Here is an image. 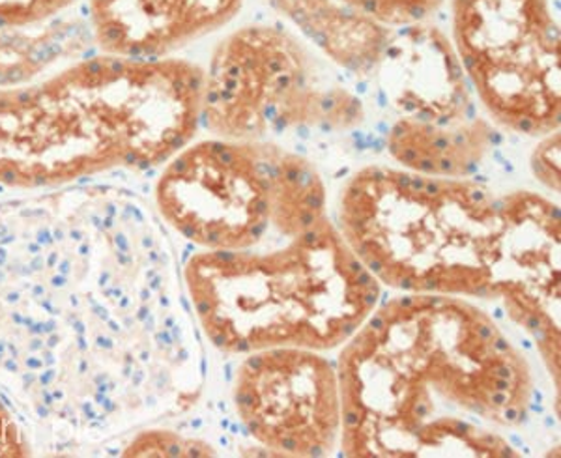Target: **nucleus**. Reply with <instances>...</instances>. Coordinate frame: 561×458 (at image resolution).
I'll return each instance as SVG.
<instances>
[{"instance_id": "20e7f679", "label": "nucleus", "mask_w": 561, "mask_h": 458, "mask_svg": "<svg viewBox=\"0 0 561 458\" xmlns=\"http://www.w3.org/2000/svg\"><path fill=\"white\" fill-rule=\"evenodd\" d=\"M337 227L383 287L491 299L502 217L485 185L365 167L339 193Z\"/></svg>"}, {"instance_id": "f3484780", "label": "nucleus", "mask_w": 561, "mask_h": 458, "mask_svg": "<svg viewBox=\"0 0 561 458\" xmlns=\"http://www.w3.org/2000/svg\"><path fill=\"white\" fill-rule=\"evenodd\" d=\"M216 449L205 439L187 438L171 431H145L137 434L128 446L124 447L122 457H214Z\"/></svg>"}, {"instance_id": "f03ea898", "label": "nucleus", "mask_w": 561, "mask_h": 458, "mask_svg": "<svg viewBox=\"0 0 561 458\" xmlns=\"http://www.w3.org/2000/svg\"><path fill=\"white\" fill-rule=\"evenodd\" d=\"M203 66L108 53L0 87V185L60 190L165 165L203 126Z\"/></svg>"}, {"instance_id": "aec40b11", "label": "nucleus", "mask_w": 561, "mask_h": 458, "mask_svg": "<svg viewBox=\"0 0 561 458\" xmlns=\"http://www.w3.org/2000/svg\"><path fill=\"white\" fill-rule=\"evenodd\" d=\"M31 446L12 410L0 399V458L31 457Z\"/></svg>"}, {"instance_id": "4468645a", "label": "nucleus", "mask_w": 561, "mask_h": 458, "mask_svg": "<svg viewBox=\"0 0 561 458\" xmlns=\"http://www.w3.org/2000/svg\"><path fill=\"white\" fill-rule=\"evenodd\" d=\"M89 39V23L83 26L60 18L39 25L0 28V87L31 83L57 60L76 57Z\"/></svg>"}, {"instance_id": "0eeeda50", "label": "nucleus", "mask_w": 561, "mask_h": 458, "mask_svg": "<svg viewBox=\"0 0 561 458\" xmlns=\"http://www.w3.org/2000/svg\"><path fill=\"white\" fill-rule=\"evenodd\" d=\"M272 140L190 142L167 161L156 206L171 229L203 251L261 245L272 232Z\"/></svg>"}, {"instance_id": "f257e3e1", "label": "nucleus", "mask_w": 561, "mask_h": 458, "mask_svg": "<svg viewBox=\"0 0 561 458\" xmlns=\"http://www.w3.org/2000/svg\"><path fill=\"white\" fill-rule=\"evenodd\" d=\"M335 365L345 457L523 455L491 426L528 417L531 367L468 298L402 294L378 304Z\"/></svg>"}, {"instance_id": "1a4fd4ad", "label": "nucleus", "mask_w": 561, "mask_h": 458, "mask_svg": "<svg viewBox=\"0 0 561 458\" xmlns=\"http://www.w3.org/2000/svg\"><path fill=\"white\" fill-rule=\"evenodd\" d=\"M502 236L492 267L491 299L534 339L560 391V208L534 192L500 197Z\"/></svg>"}, {"instance_id": "2eb2a0df", "label": "nucleus", "mask_w": 561, "mask_h": 458, "mask_svg": "<svg viewBox=\"0 0 561 458\" xmlns=\"http://www.w3.org/2000/svg\"><path fill=\"white\" fill-rule=\"evenodd\" d=\"M328 216L324 180L311 161L277 145L272 171V230L283 240Z\"/></svg>"}, {"instance_id": "f8f14e48", "label": "nucleus", "mask_w": 561, "mask_h": 458, "mask_svg": "<svg viewBox=\"0 0 561 458\" xmlns=\"http://www.w3.org/2000/svg\"><path fill=\"white\" fill-rule=\"evenodd\" d=\"M494 137L496 129L483 118L434 124L401 116L389 129L386 145L389 156L407 171L468 179L491 152Z\"/></svg>"}, {"instance_id": "dca6fc26", "label": "nucleus", "mask_w": 561, "mask_h": 458, "mask_svg": "<svg viewBox=\"0 0 561 458\" xmlns=\"http://www.w3.org/2000/svg\"><path fill=\"white\" fill-rule=\"evenodd\" d=\"M351 12L383 28L417 25L440 10L444 0H339Z\"/></svg>"}, {"instance_id": "7ed1b4c3", "label": "nucleus", "mask_w": 561, "mask_h": 458, "mask_svg": "<svg viewBox=\"0 0 561 458\" xmlns=\"http://www.w3.org/2000/svg\"><path fill=\"white\" fill-rule=\"evenodd\" d=\"M283 242L264 251H201L185 262L195 319L227 356L335 351L377 309L382 285L332 217Z\"/></svg>"}, {"instance_id": "6e6552de", "label": "nucleus", "mask_w": 561, "mask_h": 458, "mask_svg": "<svg viewBox=\"0 0 561 458\" xmlns=\"http://www.w3.org/2000/svg\"><path fill=\"white\" fill-rule=\"evenodd\" d=\"M238 420L275 457L335 451L343 407L337 365L322 352L274 348L243 356L232 383Z\"/></svg>"}, {"instance_id": "6ab92c4d", "label": "nucleus", "mask_w": 561, "mask_h": 458, "mask_svg": "<svg viewBox=\"0 0 561 458\" xmlns=\"http://www.w3.org/2000/svg\"><path fill=\"white\" fill-rule=\"evenodd\" d=\"M560 131L545 135L529 160L534 176L556 193H560Z\"/></svg>"}, {"instance_id": "ddd939ff", "label": "nucleus", "mask_w": 561, "mask_h": 458, "mask_svg": "<svg viewBox=\"0 0 561 458\" xmlns=\"http://www.w3.org/2000/svg\"><path fill=\"white\" fill-rule=\"evenodd\" d=\"M332 62L356 76L377 70L391 31L351 12L339 0H268Z\"/></svg>"}, {"instance_id": "39448f33", "label": "nucleus", "mask_w": 561, "mask_h": 458, "mask_svg": "<svg viewBox=\"0 0 561 458\" xmlns=\"http://www.w3.org/2000/svg\"><path fill=\"white\" fill-rule=\"evenodd\" d=\"M364 118L362 100L279 26L238 28L219 42L205 70L203 126L214 137L270 140L300 129L346 131Z\"/></svg>"}, {"instance_id": "423d86ee", "label": "nucleus", "mask_w": 561, "mask_h": 458, "mask_svg": "<svg viewBox=\"0 0 561 458\" xmlns=\"http://www.w3.org/2000/svg\"><path fill=\"white\" fill-rule=\"evenodd\" d=\"M454 47L468 83L500 128L560 129V26L550 0H451Z\"/></svg>"}, {"instance_id": "a211bd4d", "label": "nucleus", "mask_w": 561, "mask_h": 458, "mask_svg": "<svg viewBox=\"0 0 561 458\" xmlns=\"http://www.w3.org/2000/svg\"><path fill=\"white\" fill-rule=\"evenodd\" d=\"M79 0H0V28L33 26L55 20Z\"/></svg>"}, {"instance_id": "9d476101", "label": "nucleus", "mask_w": 561, "mask_h": 458, "mask_svg": "<svg viewBox=\"0 0 561 458\" xmlns=\"http://www.w3.org/2000/svg\"><path fill=\"white\" fill-rule=\"evenodd\" d=\"M383 98L402 118L457 124L472 118V87L454 42L425 23L389 36L377 66Z\"/></svg>"}, {"instance_id": "9b49d317", "label": "nucleus", "mask_w": 561, "mask_h": 458, "mask_svg": "<svg viewBox=\"0 0 561 458\" xmlns=\"http://www.w3.org/2000/svg\"><path fill=\"white\" fill-rule=\"evenodd\" d=\"M243 0H89L94 44L108 55L165 58L234 20Z\"/></svg>"}]
</instances>
